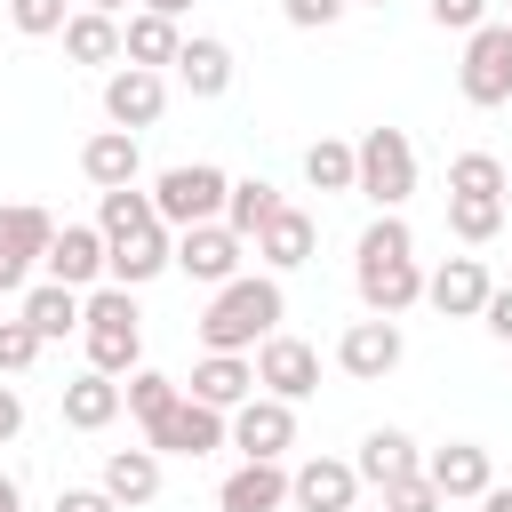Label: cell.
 <instances>
[{
  "label": "cell",
  "instance_id": "obj_1",
  "mask_svg": "<svg viewBox=\"0 0 512 512\" xmlns=\"http://www.w3.org/2000/svg\"><path fill=\"white\" fill-rule=\"evenodd\" d=\"M352 280H360V304L376 320H400L408 304H424V272H416V232L400 216H376L360 232V256H352Z\"/></svg>",
  "mask_w": 512,
  "mask_h": 512
},
{
  "label": "cell",
  "instance_id": "obj_2",
  "mask_svg": "<svg viewBox=\"0 0 512 512\" xmlns=\"http://www.w3.org/2000/svg\"><path fill=\"white\" fill-rule=\"evenodd\" d=\"M280 312H288L280 280H272V272H248V280H232V288L208 296V312H200V344H208V352H248V344L280 336Z\"/></svg>",
  "mask_w": 512,
  "mask_h": 512
},
{
  "label": "cell",
  "instance_id": "obj_3",
  "mask_svg": "<svg viewBox=\"0 0 512 512\" xmlns=\"http://www.w3.org/2000/svg\"><path fill=\"white\" fill-rule=\"evenodd\" d=\"M80 336H88V368H96V376H136V360H144V320H136V296H128V288H96Z\"/></svg>",
  "mask_w": 512,
  "mask_h": 512
},
{
  "label": "cell",
  "instance_id": "obj_4",
  "mask_svg": "<svg viewBox=\"0 0 512 512\" xmlns=\"http://www.w3.org/2000/svg\"><path fill=\"white\" fill-rule=\"evenodd\" d=\"M224 200H232V176L208 168V160H184V168H168V176L152 184V208H160V224H176V232L224 224Z\"/></svg>",
  "mask_w": 512,
  "mask_h": 512
},
{
  "label": "cell",
  "instance_id": "obj_5",
  "mask_svg": "<svg viewBox=\"0 0 512 512\" xmlns=\"http://www.w3.org/2000/svg\"><path fill=\"white\" fill-rule=\"evenodd\" d=\"M352 152H360V192H368L384 216H400V200L416 192V144H408L400 128H368Z\"/></svg>",
  "mask_w": 512,
  "mask_h": 512
},
{
  "label": "cell",
  "instance_id": "obj_6",
  "mask_svg": "<svg viewBox=\"0 0 512 512\" xmlns=\"http://www.w3.org/2000/svg\"><path fill=\"white\" fill-rule=\"evenodd\" d=\"M456 88H464V104H480V112L512 104V24H480V32L464 40Z\"/></svg>",
  "mask_w": 512,
  "mask_h": 512
},
{
  "label": "cell",
  "instance_id": "obj_7",
  "mask_svg": "<svg viewBox=\"0 0 512 512\" xmlns=\"http://www.w3.org/2000/svg\"><path fill=\"white\" fill-rule=\"evenodd\" d=\"M48 240H56V216L48 208H32V200H8L0 208V296H16L32 264H48Z\"/></svg>",
  "mask_w": 512,
  "mask_h": 512
},
{
  "label": "cell",
  "instance_id": "obj_8",
  "mask_svg": "<svg viewBox=\"0 0 512 512\" xmlns=\"http://www.w3.org/2000/svg\"><path fill=\"white\" fill-rule=\"evenodd\" d=\"M240 256H248V240H240L232 224H192V232H176V272L200 280V288H232V280H240Z\"/></svg>",
  "mask_w": 512,
  "mask_h": 512
},
{
  "label": "cell",
  "instance_id": "obj_9",
  "mask_svg": "<svg viewBox=\"0 0 512 512\" xmlns=\"http://www.w3.org/2000/svg\"><path fill=\"white\" fill-rule=\"evenodd\" d=\"M232 448H240L248 464H280V456L296 448V408L272 400V392L240 400V408H232Z\"/></svg>",
  "mask_w": 512,
  "mask_h": 512
},
{
  "label": "cell",
  "instance_id": "obj_10",
  "mask_svg": "<svg viewBox=\"0 0 512 512\" xmlns=\"http://www.w3.org/2000/svg\"><path fill=\"white\" fill-rule=\"evenodd\" d=\"M256 384L296 408V400L320 392V352H312L304 336H264V344H256Z\"/></svg>",
  "mask_w": 512,
  "mask_h": 512
},
{
  "label": "cell",
  "instance_id": "obj_11",
  "mask_svg": "<svg viewBox=\"0 0 512 512\" xmlns=\"http://www.w3.org/2000/svg\"><path fill=\"white\" fill-rule=\"evenodd\" d=\"M224 408H208V400H176L160 424H144V440H152V456H208V448H224Z\"/></svg>",
  "mask_w": 512,
  "mask_h": 512
},
{
  "label": "cell",
  "instance_id": "obj_12",
  "mask_svg": "<svg viewBox=\"0 0 512 512\" xmlns=\"http://www.w3.org/2000/svg\"><path fill=\"white\" fill-rule=\"evenodd\" d=\"M160 112H168V80H160V72L120 64V72L104 80V120H112V128H128V136H136V128H152Z\"/></svg>",
  "mask_w": 512,
  "mask_h": 512
},
{
  "label": "cell",
  "instance_id": "obj_13",
  "mask_svg": "<svg viewBox=\"0 0 512 512\" xmlns=\"http://www.w3.org/2000/svg\"><path fill=\"white\" fill-rule=\"evenodd\" d=\"M488 296H496V280H488V264H480V256H448L440 272H424V304H432V312H448V320L488 312Z\"/></svg>",
  "mask_w": 512,
  "mask_h": 512
},
{
  "label": "cell",
  "instance_id": "obj_14",
  "mask_svg": "<svg viewBox=\"0 0 512 512\" xmlns=\"http://www.w3.org/2000/svg\"><path fill=\"white\" fill-rule=\"evenodd\" d=\"M104 272H112L104 232H96V224H56V240H48V280H64V288H96Z\"/></svg>",
  "mask_w": 512,
  "mask_h": 512
},
{
  "label": "cell",
  "instance_id": "obj_15",
  "mask_svg": "<svg viewBox=\"0 0 512 512\" xmlns=\"http://www.w3.org/2000/svg\"><path fill=\"white\" fill-rule=\"evenodd\" d=\"M336 368H344V376H360V384L392 376V368H400V328H392V320H376V312H368V320H352V328L336 336Z\"/></svg>",
  "mask_w": 512,
  "mask_h": 512
},
{
  "label": "cell",
  "instance_id": "obj_16",
  "mask_svg": "<svg viewBox=\"0 0 512 512\" xmlns=\"http://www.w3.org/2000/svg\"><path fill=\"white\" fill-rule=\"evenodd\" d=\"M104 248H112V288H144V280H160V272L176 264V240H168V224L120 232V240H104Z\"/></svg>",
  "mask_w": 512,
  "mask_h": 512
},
{
  "label": "cell",
  "instance_id": "obj_17",
  "mask_svg": "<svg viewBox=\"0 0 512 512\" xmlns=\"http://www.w3.org/2000/svg\"><path fill=\"white\" fill-rule=\"evenodd\" d=\"M424 480L440 488V496H488L496 488V464H488V448H472V440H448V448H432L424 456Z\"/></svg>",
  "mask_w": 512,
  "mask_h": 512
},
{
  "label": "cell",
  "instance_id": "obj_18",
  "mask_svg": "<svg viewBox=\"0 0 512 512\" xmlns=\"http://www.w3.org/2000/svg\"><path fill=\"white\" fill-rule=\"evenodd\" d=\"M288 496H296L304 512H352L360 472H352V464H336V456H304V464L288 472Z\"/></svg>",
  "mask_w": 512,
  "mask_h": 512
},
{
  "label": "cell",
  "instance_id": "obj_19",
  "mask_svg": "<svg viewBox=\"0 0 512 512\" xmlns=\"http://www.w3.org/2000/svg\"><path fill=\"white\" fill-rule=\"evenodd\" d=\"M136 168H144V152H136V136H128V128H96V136L80 144V176H88L96 192L136 184Z\"/></svg>",
  "mask_w": 512,
  "mask_h": 512
},
{
  "label": "cell",
  "instance_id": "obj_20",
  "mask_svg": "<svg viewBox=\"0 0 512 512\" xmlns=\"http://www.w3.org/2000/svg\"><path fill=\"white\" fill-rule=\"evenodd\" d=\"M192 400H208V408H240V400H256V360H240V352H208L200 368H192Z\"/></svg>",
  "mask_w": 512,
  "mask_h": 512
},
{
  "label": "cell",
  "instance_id": "obj_21",
  "mask_svg": "<svg viewBox=\"0 0 512 512\" xmlns=\"http://www.w3.org/2000/svg\"><path fill=\"white\" fill-rule=\"evenodd\" d=\"M120 408H128V400H120V376H96V368H80V376L64 384V424H72V432H104Z\"/></svg>",
  "mask_w": 512,
  "mask_h": 512
},
{
  "label": "cell",
  "instance_id": "obj_22",
  "mask_svg": "<svg viewBox=\"0 0 512 512\" xmlns=\"http://www.w3.org/2000/svg\"><path fill=\"white\" fill-rule=\"evenodd\" d=\"M312 248H320V232H312V216H304V208H280V216L256 232V256H264L272 272H296V264H312Z\"/></svg>",
  "mask_w": 512,
  "mask_h": 512
},
{
  "label": "cell",
  "instance_id": "obj_23",
  "mask_svg": "<svg viewBox=\"0 0 512 512\" xmlns=\"http://www.w3.org/2000/svg\"><path fill=\"white\" fill-rule=\"evenodd\" d=\"M24 320L40 328V344H56V336H72L88 320V296L64 288V280H40V288H24Z\"/></svg>",
  "mask_w": 512,
  "mask_h": 512
},
{
  "label": "cell",
  "instance_id": "obj_24",
  "mask_svg": "<svg viewBox=\"0 0 512 512\" xmlns=\"http://www.w3.org/2000/svg\"><path fill=\"white\" fill-rule=\"evenodd\" d=\"M104 496L128 512V504H152L160 496V456L152 448H112L104 456Z\"/></svg>",
  "mask_w": 512,
  "mask_h": 512
},
{
  "label": "cell",
  "instance_id": "obj_25",
  "mask_svg": "<svg viewBox=\"0 0 512 512\" xmlns=\"http://www.w3.org/2000/svg\"><path fill=\"white\" fill-rule=\"evenodd\" d=\"M216 504H224V512H280V504H288V472H280V464H240V472H224Z\"/></svg>",
  "mask_w": 512,
  "mask_h": 512
},
{
  "label": "cell",
  "instance_id": "obj_26",
  "mask_svg": "<svg viewBox=\"0 0 512 512\" xmlns=\"http://www.w3.org/2000/svg\"><path fill=\"white\" fill-rule=\"evenodd\" d=\"M120 56H128V64H144V72H160V64H176V56H184V32H176L168 16H152V8H144V16H128V24H120Z\"/></svg>",
  "mask_w": 512,
  "mask_h": 512
},
{
  "label": "cell",
  "instance_id": "obj_27",
  "mask_svg": "<svg viewBox=\"0 0 512 512\" xmlns=\"http://www.w3.org/2000/svg\"><path fill=\"white\" fill-rule=\"evenodd\" d=\"M352 472L384 488V480H408V472H424V464H416V440H408L400 424H376V432L360 440V464H352Z\"/></svg>",
  "mask_w": 512,
  "mask_h": 512
},
{
  "label": "cell",
  "instance_id": "obj_28",
  "mask_svg": "<svg viewBox=\"0 0 512 512\" xmlns=\"http://www.w3.org/2000/svg\"><path fill=\"white\" fill-rule=\"evenodd\" d=\"M176 80H184L192 96H224V88H232V48H224V40H208V32H200V40H184Z\"/></svg>",
  "mask_w": 512,
  "mask_h": 512
},
{
  "label": "cell",
  "instance_id": "obj_29",
  "mask_svg": "<svg viewBox=\"0 0 512 512\" xmlns=\"http://www.w3.org/2000/svg\"><path fill=\"white\" fill-rule=\"evenodd\" d=\"M64 56H72V64H120V16L80 8V16L64 24Z\"/></svg>",
  "mask_w": 512,
  "mask_h": 512
},
{
  "label": "cell",
  "instance_id": "obj_30",
  "mask_svg": "<svg viewBox=\"0 0 512 512\" xmlns=\"http://www.w3.org/2000/svg\"><path fill=\"white\" fill-rule=\"evenodd\" d=\"M448 232H456L464 248H488V240L504 232V200H496V192H448Z\"/></svg>",
  "mask_w": 512,
  "mask_h": 512
},
{
  "label": "cell",
  "instance_id": "obj_31",
  "mask_svg": "<svg viewBox=\"0 0 512 512\" xmlns=\"http://www.w3.org/2000/svg\"><path fill=\"white\" fill-rule=\"evenodd\" d=\"M280 208H288V200H280V192H272L264 176H240V184H232V200H224V224H232L240 240H256V232H264V224H272Z\"/></svg>",
  "mask_w": 512,
  "mask_h": 512
},
{
  "label": "cell",
  "instance_id": "obj_32",
  "mask_svg": "<svg viewBox=\"0 0 512 512\" xmlns=\"http://www.w3.org/2000/svg\"><path fill=\"white\" fill-rule=\"evenodd\" d=\"M304 176H312V192H360V152L336 144V136H320L304 152Z\"/></svg>",
  "mask_w": 512,
  "mask_h": 512
},
{
  "label": "cell",
  "instance_id": "obj_33",
  "mask_svg": "<svg viewBox=\"0 0 512 512\" xmlns=\"http://www.w3.org/2000/svg\"><path fill=\"white\" fill-rule=\"evenodd\" d=\"M144 224H160L152 192L120 184V192H104V200H96V232H104V240H120V232H144Z\"/></svg>",
  "mask_w": 512,
  "mask_h": 512
},
{
  "label": "cell",
  "instance_id": "obj_34",
  "mask_svg": "<svg viewBox=\"0 0 512 512\" xmlns=\"http://www.w3.org/2000/svg\"><path fill=\"white\" fill-rule=\"evenodd\" d=\"M120 400H128V416H144V424H160L176 400H184V384L176 376H160V368H136L128 384H120Z\"/></svg>",
  "mask_w": 512,
  "mask_h": 512
},
{
  "label": "cell",
  "instance_id": "obj_35",
  "mask_svg": "<svg viewBox=\"0 0 512 512\" xmlns=\"http://www.w3.org/2000/svg\"><path fill=\"white\" fill-rule=\"evenodd\" d=\"M504 184H512V176H504L496 152H456V160H448V192H496V200H504Z\"/></svg>",
  "mask_w": 512,
  "mask_h": 512
},
{
  "label": "cell",
  "instance_id": "obj_36",
  "mask_svg": "<svg viewBox=\"0 0 512 512\" xmlns=\"http://www.w3.org/2000/svg\"><path fill=\"white\" fill-rule=\"evenodd\" d=\"M32 360H40V328H32L24 312H16V320H0V376H24Z\"/></svg>",
  "mask_w": 512,
  "mask_h": 512
},
{
  "label": "cell",
  "instance_id": "obj_37",
  "mask_svg": "<svg viewBox=\"0 0 512 512\" xmlns=\"http://www.w3.org/2000/svg\"><path fill=\"white\" fill-rule=\"evenodd\" d=\"M448 496L424 480V472H408V480H384V512H440Z\"/></svg>",
  "mask_w": 512,
  "mask_h": 512
},
{
  "label": "cell",
  "instance_id": "obj_38",
  "mask_svg": "<svg viewBox=\"0 0 512 512\" xmlns=\"http://www.w3.org/2000/svg\"><path fill=\"white\" fill-rule=\"evenodd\" d=\"M8 24L32 32V40H48V32H64L72 16H64V0H8Z\"/></svg>",
  "mask_w": 512,
  "mask_h": 512
},
{
  "label": "cell",
  "instance_id": "obj_39",
  "mask_svg": "<svg viewBox=\"0 0 512 512\" xmlns=\"http://www.w3.org/2000/svg\"><path fill=\"white\" fill-rule=\"evenodd\" d=\"M432 24H440V32H464V40H472V32L488 24V0H432Z\"/></svg>",
  "mask_w": 512,
  "mask_h": 512
},
{
  "label": "cell",
  "instance_id": "obj_40",
  "mask_svg": "<svg viewBox=\"0 0 512 512\" xmlns=\"http://www.w3.org/2000/svg\"><path fill=\"white\" fill-rule=\"evenodd\" d=\"M280 8H288V24H296V32H320V24H336L352 0H280Z\"/></svg>",
  "mask_w": 512,
  "mask_h": 512
},
{
  "label": "cell",
  "instance_id": "obj_41",
  "mask_svg": "<svg viewBox=\"0 0 512 512\" xmlns=\"http://www.w3.org/2000/svg\"><path fill=\"white\" fill-rule=\"evenodd\" d=\"M56 512H120V504H112L104 488H64V496H56Z\"/></svg>",
  "mask_w": 512,
  "mask_h": 512
},
{
  "label": "cell",
  "instance_id": "obj_42",
  "mask_svg": "<svg viewBox=\"0 0 512 512\" xmlns=\"http://www.w3.org/2000/svg\"><path fill=\"white\" fill-rule=\"evenodd\" d=\"M480 320H488V336H496V344H512V288H496Z\"/></svg>",
  "mask_w": 512,
  "mask_h": 512
},
{
  "label": "cell",
  "instance_id": "obj_43",
  "mask_svg": "<svg viewBox=\"0 0 512 512\" xmlns=\"http://www.w3.org/2000/svg\"><path fill=\"white\" fill-rule=\"evenodd\" d=\"M16 432H24V392L0 384V440H16Z\"/></svg>",
  "mask_w": 512,
  "mask_h": 512
},
{
  "label": "cell",
  "instance_id": "obj_44",
  "mask_svg": "<svg viewBox=\"0 0 512 512\" xmlns=\"http://www.w3.org/2000/svg\"><path fill=\"white\" fill-rule=\"evenodd\" d=\"M144 8H152V16H168V24H176V16H184V8H192V0H144Z\"/></svg>",
  "mask_w": 512,
  "mask_h": 512
},
{
  "label": "cell",
  "instance_id": "obj_45",
  "mask_svg": "<svg viewBox=\"0 0 512 512\" xmlns=\"http://www.w3.org/2000/svg\"><path fill=\"white\" fill-rule=\"evenodd\" d=\"M480 512H512V488H488V496H480Z\"/></svg>",
  "mask_w": 512,
  "mask_h": 512
},
{
  "label": "cell",
  "instance_id": "obj_46",
  "mask_svg": "<svg viewBox=\"0 0 512 512\" xmlns=\"http://www.w3.org/2000/svg\"><path fill=\"white\" fill-rule=\"evenodd\" d=\"M0 512H16V480L8 472H0Z\"/></svg>",
  "mask_w": 512,
  "mask_h": 512
},
{
  "label": "cell",
  "instance_id": "obj_47",
  "mask_svg": "<svg viewBox=\"0 0 512 512\" xmlns=\"http://www.w3.org/2000/svg\"><path fill=\"white\" fill-rule=\"evenodd\" d=\"M88 8H96V16H120V8H128V0H88Z\"/></svg>",
  "mask_w": 512,
  "mask_h": 512
},
{
  "label": "cell",
  "instance_id": "obj_48",
  "mask_svg": "<svg viewBox=\"0 0 512 512\" xmlns=\"http://www.w3.org/2000/svg\"><path fill=\"white\" fill-rule=\"evenodd\" d=\"M504 216H512V184H504Z\"/></svg>",
  "mask_w": 512,
  "mask_h": 512
},
{
  "label": "cell",
  "instance_id": "obj_49",
  "mask_svg": "<svg viewBox=\"0 0 512 512\" xmlns=\"http://www.w3.org/2000/svg\"><path fill=\"white\" fill-rule=\"evenodd\" d=\"M368 8H384V0H368Z\"/></svg>",
  "mask_w": 512,
  "mask_h": 512
},
{
  "label": "cell",
  "instance_id": "obj_50",
  "mask_svg": "<svg viewBox=\"0 0 512 512\" xmlns=\"http://www.w3.org/2000/svg\"><path fill=\"white\" fill-rule=\"evenodd\" d=\"M16 512H24V504H16Z\"/></svg>",
  "mask_w": 512,
  "mask_h": 512
}]
</instances>
